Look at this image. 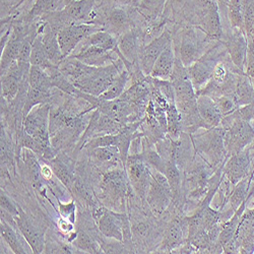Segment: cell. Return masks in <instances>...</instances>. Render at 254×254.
<instances>
[{"label": "cell", "instance_id": "obj_13", "mask_svg": "<svg viewBox=\"0 0 254 254\" xmlns=\"http://www.w3.org/2000/svg\"><path fill=\"white\" fill-rule=\"evenodd\" d=\"M170 31L164 30L158 37L153 39L149 44L144 45L139 52L138 65L144 75L150 76L155 63L168 44L172 41Z\"/></svg>", "mask_w": 254, "mask_h": 254}, {"label": "cell", "instance_id": "obj_30", "mask_svg": "<svg viewBox=\"0 0 254 254\" xmlns=\"http://www.w3.org/2000/svg\"><path fill=\"white\" fill-rule=\"evenodd\" d=\"M233 98H234L238 107L254 102V83L252 78L245 72H239L237 74L236 87Z\"/></svg>", "mask_w": 254, "mask_h": 254}, {"label": "cell", "instance_id": "obj_2", "mask_svg": "<svg viewBox=\"0 0 254 254\" xmlns=\"http://www.w3.org/2000/svg\"><path fill=\"white\" fill-rule=\"evenodd\" d=\"M225 130L220 125L215 128L205 129V132L191 135L194 151L216 170L224 166L228 155L224 143Z\"/></svg>", "mask_w": 254, "mask_h": 254}, {"label": "cell", "instance_id": "obj_45", "mask_svg": "<svg viewBox=\"0 0 254 254\" xmlns=\"http://www.w3.org/2000/svg\"><path fill=\"white\" fill-rule=\"evenodd\" d=\"M139 8L146 16H159L165 8L167 0H138Z\"/></svg>", "mask_w": 254, "mask_h": 254}, {"label": "cell", "instance_id": "obj_43", "mask_svg": "<svg viewBox=\"0 0 254 254\" xmlns=\"http://www.w3.org/2000/svg\"><path fill=\"white\" fill-rule=\"evenodd\" d=\"M71 191L75 196L80 199L82 202L86 203L87 205H92L93 207L96 206V203L94 201V195L91 191L90 187L86 184L79 176H75Z\"/></svg>", "mask_w": 254, "mask_h": 254}, {"label": "cell", "instance_id": "obj_34", "mask_svg": "<svg viewBox=\"0 0 254 254\" xmlns=\"http://www.w3.org/2000/svg\"><path fill=\"white\" fill-rule=\"evenodd\" d=\"M167 116V136L171 139H177L183 132L182 118L180 112L178 111L175 102L168 105L166 109Z\"/></svg>", "mask_w": 254, "mask_h": 254}, {"label": "cell", "instance_id": "obj_24", "mask_svg": "<svg viewBox=\"0 0 254 254\" xmlns=\"http://www.w3.org/2000/svg\"><path fill=\"white\" fill-rule=\"evenodd\" d=\"M197 110L206 129L221 125L223 115L215 100L207 95H197Z\"/></svg>", "mask_w": 254, "mask_h": 254}, {"label": "cell", "instance_id": "obj_8", "mask_svg": "<svg viewBox=\"0 0 254 254\" xmlns=\"http://www.w3.org/2000/svg\"><path fill=\"white\" fill-rule=\"evenodd\" d=\"M51 106L41 104L33 108L30 113L23 119V129L26 133L33 136L42 143H51L49 132Z\"/></svg>", "mask_w": 254, "mask_h": 254}, {"label": "cell", "instance_id": "obj_21", "mask_svg": "<svg viewBox=\"0 0 254 254\" xmlns=\"http://www.w3.org/2000/svg\"><path fill=\"white\" fill-rule=\"evenodd\" d=\"M29 76V72L20 69L17 61L9 67V69L1 75V98L4 102L12 103L20 90L24 78Z\"/></svg>", "mask_w": 254, "mask_h": 254}, {"label": "cell", "instance_id": "obj_38", "mask_svg": "<svg viewBox=\"0 0 254 254\" xmlns=\"http://www.w3.org/2000/svg\"><path fill=\"white\" fill-rule=\"evenodd\" d=\"M23 160L26 165V169L28 170V174L30 176V179L33 185L37 189H40L42 187V179H43V176H42L41 167L39 165V162L37 160L35 153L24 147Z\"/></svg>", "mask_w": 254, "mask_h": 254}, {"label": "cell", "instance_id": "obj_6", "mask_svg": "<svg viewBox=\"0 0 254 254\" xmlns=\"http://www.w3.org/2000/svg\"><path fill=\"white\" fill-rule=\"evenodd\" d=\"M152 178L147 190L145 201L152 214L156 217L163 215L173 202V194L170 185L164 173L151 168Z\"/></svg>", "mask_w": 254, "mask_h": 254}, {"label": "cell", "instance_id": "obj_26", "mask_svg": "<svg viewBox=\"0 0 254 254\" xmlns=\"http://www.w3.org/2000/svg\"><path fill=\"white\" fill-rule=\"evenodd\" d=\"M131 19L127 11L120 6L111 8L106 14L105 30L116 38L132 29Z\"/></svg>", "mask_w": 254, "mask_h": 254}, {"label": "cell", "instance_id": "obj_36", "mask_svg": "<svg viewBox=\"0 0 254 254\" xmlns=\"http://www.w3.org/2000/svg\"><path fill=\"white\" fill-rule=\"evenodd\" d=\"M30 63L31 65L40 66L42 68H44L45 70L56 66L49 60L46 54L44 44H43V38H42V33H38V35L36 36L33 42Z\"/></svg>", "mask_w": 254, "mask_h": 254}, {"label": "cell", "instance_id": "obj_5", "mask_svg": "<svg viewBox=\"0 0 254 254\" xmlns=\"http://www.w3.org/2000/svg\"><path fill=\"white\" fill-rule=\"evenodd\" d=\"M221 126L225 130L224 143L228 157L245 150L254 140V126L250 122L230 114L223 117Z\"/></svg>", "mask_w": 254, "mask_h": 254}, {"label": "cell", "instance_id": "obj_9", "mask_svg": "<svg viewBox=\"0 0 254 254\" xmlns=\"http://www.w3.org/2000/svg\"><path fill=\"white\" fill-rule=\"evenodd\" d=\"M105 30L103 26L87 23L71 24L63 28L58 33V42L64 58L71 55L81 42L92 34Z\"/></svg>", "mask_w": 254, "mask_h": 254}, {"label": "cell", "instance_id": "obj_18", "mask_svg": "<svg viewBox=\"0 0 254 254\" xmlns=\"http://www.w3.org/2000/svg\"><path fill=\"white\" fill-rule=\"evenodd\" d=\"M142 47L139 34L133 28L118 37V49L123 57L124 65L129 73L132 72L134 65L138 63L139 52Z\"/></svg>", "mask_w": 254, "mask_h": 254}, {"label": "cell", "instance_id": "obj_17", "mask_svg": "<svg viewBox=\"0 0 254 254\" xmlns=\"http://www.w3.org/2000/svg\"><path fill=\"white\" fill-rule=\"evenodd\" d=\"M225 47L233 65L239 71L245 72L248 49V42L245 32L240 29H232L231 34L225 42Z\"/></svg>", "mask_w": 254, "mask_h": 254}, {"label": "cell", "instance_id": "obj_49", "mask_svg": "<svg viewBox=\"0 0 254 254\" xmlns=\"http://www.w3.org/2000/svg\"><path fill=\"white\" fill-rule=\"evenodd\" d=\"M59 208H60V214L61 216L70 221L71 223H74L75 222V205H74V202L71 201L67 204H62L59 202Z\"/></svg>", "mask_w": 254, "mask_h": 254}, {"label": "cell", "instance_id": "obj_40", "mask_svg": "<svg viewBox=\"0 0 254 254\" xmlns=\"http://www.w3.org/2000/svg\"><path fill=\"white\" fill-rule=\"evenodd\" d=\"M0 233H1V237L7 243L9 248L16 254H24L26 252L23 244L20 243L17 233L14 230V227L9 225L7 222L1 219V224H0Z\"/></svg>", "mask_w": 254, "mask_h": 254}, {"label": "cell", "instance_id": "obj_50", "mask_svg": "<svg viewBox=\"0 0 254 254\" xmlns=\"http://www.w3.org/2000/svg\"><path fill=\"white\" fill-rule=\"evenodd\" d=\"M58 227H59V229L62 231V232H64V233H69L70 231H72V229H73V223H71L70 221H68V220H66V219H60L59 221H58Z\"/></svg>", "mask_w": 254, "mask_h": 254}, {"label": "cell", "instance_id": "obj_10", "mask_svg": "<svg viewBox=\"0 0 254 254\" xmlns=\"http://www.w3.org/2000/svg\"><path fill=\"white\" fill-rule=\"evenodd\" d=\"M218 49V47L210 49L191 65L186 67L190 80H191L196 93L211 79V76L214 74L215 68L220 62Z\"/></svg>", "mask_w": 254, "mask_h": 254}, {"label": "cell", "instance_id": "obj_54", "mask_svg": "<svg viewBox=\"0 0 254 254\" xmlns=\"http://www.w3.org/2000/svg\"><path fill=\"white\" fill-rule=\"evenodd\" d=\"M224 1H229V0H224Z\"/></svg>", "mask_w": 254, "mask_h": 254}, {"label": "cell", "instance_id": "obj_48", "mask_svg": "<svg viewBox=\"0 0 254 254\" xmlns=\"http://www.w3.org/2000/svg\"><path fill=\"white\" fill-rule=\"evenodd\" d=\"M0 199H1V209L7 211V213H9L11 216L14 217V219L18 217L19 207L16 206V204L2 191V190H1V197H0Z\"/></svg>", "mask_w": 254, "mask_h": 254}, {"label": "cell", "instance_id": "obj_32", "mask_svg": "<svg viewBox=\"0 0 254 254\" xmlns=\"http://www.w3.org/2000/svg\"><path fill=\"white\" fill-rule=\"evenodd\" d=\"M64 7L62 0H36L33 7L26 15V22H33L38 17H43L48 13L61 10Z\"/></svg>", "mask_w": 254, "mask_h": 254}, {"label": "cell", "instance_id": "obj_16", "mask_svg": "<svg viewBox=\"0 0 254 254\" xmlns=\"http://www.w3.org/2000/svg\"><path fill=\"white\" fill-rule=\"evenodd\" d=\"M251 173V159L247 149L229 156L223 166V177L232 185Z\"/></svg>", "mask_w": 254, "mask_h": 254}, {"label": "cell", "instance_id": "obj_19", "mask_svg": "<svg viewBox=\"0 0 254 254\" xmlns=\"http://www.w3.org/2000/svg\"><path fill=\"white\" fill-rule=\"evenodd\" d=\"M71 56L78 59L84 64L94 67L109 65L119 59V56L115 51H107L95 46H77Z\"/></svg>", "mask_w": 254, "mask_h": 254}, {"label": "cell", "instance_id": "obj_35", "mask_svg": "<svg viewBox=\"0 0 254 254\" xmlns=\"http://www.w3.org/2000/svg\"><path fill=\"white\" fill-rule=\"evenodd\" d=\"M30 87L47 93H52L54 89L49 73L40 66L31 65L29 71Z\"/></svg>", "mask_w": 254, "mask_h": 254}, {"label": "cell", "instance_id": "obj_29", "mask_svg": "<svg viewBox=\"0 0 254 254\" xmlns=\"http://www.w3.org/2000/svg\"><path fill=\"white\" fill-rule=\"evenodd\" d=\"M42 38H43V44L46 51V54L49 60L54 65L59 66L60 63L64 59L62 54L59 42H58V32L53 30L47 23L44 31L42 32Z\"/></svg>", "mask_w": 254, "mask_h": 254}, {"label": "cell", "instance_id": "obj_12", "mask_svg": "<svg viewBox=\"0 0 254 254\" xmlns=\"http://www.w3.org/2000/svg\"><path fill=\"white\" fill-rule=\"evenodd\" d=\"M92 215L99 231L105 237L119 242L123 241V214L116 213L104 206H94Z\"/></svg>", "mask_w": 254, "mask_h": 254}, {"label": "cell", "instance_id": "obj_4", "mask_svg": "<svg viewBox=\"0 0 254 254\" xmlns=\"http://www.w3.org/2000/svg\"><path fill=\"white\" fill-rule=\"evenodd\" d=\"M124 68H126L124 62L119 58L109 65L95 67L94 70L87 76L74 82L73 86L83 93L100 97L104 92L109 89L112 82Z\"/></svg>", "mask_w": 254, "mask_h": 254}, {"label": "cell", "instance_id": "obj_31", "mask_svg": "<svg viewBox=\"0 0 254 254\" xmlns=\"http://www.w3.org/2000/svg\"><path fill=\"white\" fill-rule=\"evenodd\" d=\"M248 204V200H245L235 211L234 214L232 215V217L224 222L222 224V230L220 233V237H219V243L221 246H223L225 243L230 241L235 237L236 233L238 231L242 215L245 211L246 207ZM223 248V247H222Z\"/></svg>", "mask_w": 254, "mask_h": 254}, {"label": "cell", "instance_id": "obj_42", "mask_svg": "<svg viewBox=\"0 0 254 254\" xmlns=\"http://www.w3.org/2000/svg\"><path fill=\"white\" fill-rule=\"evenodd\" d=\"M52 97V93H47L44 91H41L34 88H29L27 98L25 101L24 109H23V119L30 113V111L35 108L36 106L41 104H46L50 101Z\"/></svg>", "mask_w": 254, "mask_h": 254}, {"label": "cell", "instance_id": "obj_44", "mask_svg": "<svg viewBox=\"0 0 254 254\" xmlns=\"http://www.w3.org/2000/svg\"><path fill=\"white\" fill-rule=\"evenodd\" d=\"M74 245L81 251L86 253H101L102 249L95 241V239L89 235L87 232L79 231L76 233L74 238Z\"/></svg>", "mask_w": 254, "mask_h": 254}, {"label": "cell", "instance_id": "obj_41", "mask_svg": "<svg viewBox=\"0 0 254 254\" xmlns=\"http://www.w3.org/2000/svg\"><path fill=\"white\" fill-rule=\"evenodd\" d=\"M228 18L231 29L244 31V3L243 0H229ZM245 32V31H244Z\"/></svg>", "mask_w": 254, "mask_h": 254}, {"label": "cell", "instance_id": "obj_37", "mask_svg": "<svg viewBox=\"0 0 254 254\" xmlns=\"http://www.w3.org/2000/svg\"><path fill=\"white\" fill-rule=\"evenodd\" d=\"M131 79L129 71L126 68H124L119 75L115 78V80L112 82L109 89L104 92L99 98L103 101H112L120 98L122 94L126 91L127 83Z\"/></svg>", "mask_w": 254, "mask_h": 254}, {"label": "cell", "instance_id": "obj_51", "mask_svg": "<svg viewBox=\"0 0 254 254\" xmlns=\"http://www.w3.org/2000/svg\"><path fill=\"white\" fill-rule=\"evenodd\" d=\"M41 173H42V176H43V178L45 180H50L52 178V175L54 174L50 165H43V166H42L41 167Z\"/></svg>", "mask_w": 254, "mask_h": 254}, {"label": "cell", "instance_id": "obj_53", "mask_svg": "<svg viewBox=\"0 0 254 254\" xmlns=\"http://www.w3.org/2000/svg\"><path fill=\"white\" fill-rule=\"evenodd\" d=\"M74 1H76V0H62V2H63V4H64V6L70 4V3L74 2Z\"/></svg>", "mask_w": 254, "mask_h": 254}, {"label": "cell", "instance_id": "obj_47", "mask_svg": "<svg viewBox=\"0 0 254 254\" xmlns=\"http://www.w3.org/2000/svg\"><path fill=\"white\" fill-rule=\"evenodd\" d=\"M213 99L215 100V102H216L217 106L219 107L223 117L232 114L233 112H234L238 108V106H237L234 98H233L232 96L224 95V96L215 97Z\"/></svg>", "mask_w": 254, "mask_h": 254}, {"label": "cell", "instance_id": "obj_11", "mask_svg": "<svg viewBox=\"0 0 254 254\" xmlns=\"http://www.w3.org/2000/svg\"><path fill=\"white\" fill-rule=\"evenodd\" d=\"M188 222L187 217L175 216L169 221L163 231L159 252L173 253L176 249L187 243Z\"/></svg>", "mask_w": 254, "mask_h": 254}, {"label": "cell", "instance_id": "obj_1", "mask_svg": "<svg viewBox=\"0 0 254 254\" xmlns=\"http://www.w3.org/2000/svg\"><path fill=\"white\" fill-rule=\"evenodd\" d=\"M215 172L216 169L195 153L193 160L184 170V197L201 201L208 191L210 178Z\"/></svg>", "mask_w": 254, "mask_h": 254}, {"label": "cell", "instance_id": "obj_14", "mask_svg": "<svg viewBox=\"0 0 254 254\" xmlns=\"http://www.w3.org/2000/svg\"><path fill=\"white\" fill-rule=\"evenodd\" d=\"M122 126L123 124L113 120L108 116L103 115L98 109H95L91 115L87 128L80 138L79 147H82L84 143L94 137L107 134H116L120 131Z\"/></svg>", "mask_w": 254, "mask_h": 254}, {"label": "cell", "instance_id": "obj_28", "mask_svg": "<svg viewBox=\"0 0 254 254\" xmlns=\"http://www.w3.org/2000/svg\"><path fill=\"white\" fill-rule=\"evenodd\" d=\"M89 152L92 161L100 168H106L109 170L112 167H117L118 163L122 164L119 150L115 145L97 147Z\"/></svg>", "mask_w": 254, "mask_h": 254}, {"label": "cell", "instance_id": "obj_20", "mask_svg": "<svg viewBox=\"0 0 254 254\" xmlns=\"http://www.w3.org/2000/svg\"><path fill=\"white\" fill-rule=\"evenodd\" d=\"M202 40L192 30L183 32L179 48V58L183 65L188 67L199 59L203 54Z\"/></svg>", "mask_w": 254, "mask_h": 254}, {"label": "cell", "instance_id": "obj_27", "mask_svg": "<svg viewBox=\"0 0 254 254\" xmlns=\"http://www.w3.org/2000/svg\"><path fill=\"white\" fill-rule=\"evenodd\" d=\"M78 46H95L107 51H115L119 58L123 60L118 49V38L106 30H101L92 34L87 39H84Z\"/></svg>", "mask_w": 254, "mask_h": 254}, {"label": "cell", "instance_id": "obj_39", "mask_svg": "<svg viewBox=\"0 0 254 254\" xmlns=\"http://www.w3.org/2000/svg\"><path fill=\"white\" fill-rule=\"evenodd\" d=\"M50 166L52 168L54 175L61 181L63 185H64L66 188H68V190L71 191L75 175L73 174L68 165H66L59 158L55 157L52 160H50Z\"/></svg>", "mask_w": 254, "mask_h": 254}, {"label": "cell", "instance_id": "obj_52", "mask_svg": "<svg viewBox=\"0 0 254 254\" xmlns=\"http://www.w3.org/2000/svg\"><path fill=\"white\" fill-rule=\"evenodd\" d=\"M114 1L119 6H126V5L133 4L134 1H136V0H114Z\"/></svg>", "mask_w": 254, "mask_h": 254}, {"label": "cell", "instance_id": "obj_33", "mask_svg": "<svg viewBox=\"0 0 254 254\" xmlns=\"http://www.w3.org/2000/svg\"><path fill=\"white\" fill-rule=\"evenodd\" d=\"M252 177V173L245 176L242 180H240L237 184L233 186L231 192L228 196V203L233 210H236L245 200H248V192L249 185Z\"/></svg>", "mask_w": 254, "mask_h": 254}, {"label": "cell", "instance_id": "obj_3", "mask_svg": "<svg viewBox=\"0 0 254 254\" xmlns=\"http://www.w3.org/2000/svg\"><path fill=\"white\" fill-rule=\"evenodd\" d=\"M100 190L105 202L114 207L125 206L126 200L133 192L126 169L115 168L105 172L100 182Z\"/></svg>", "mask_w": 254, "mask_h": 254}, {"label": "cell", "instance_id": "obj_25", "mask_svg": "<svg viewBox=\"0 0 254 254\" xmlns=\"http://www.w3.org/2000/svg\"><path fill=\"white\" fill-rule=\"evenodd\" d=\"M176 58L177 57L172 40L157 59L150 76L154 78L170 80L174 70Z\"/></svg>", "mask_w": 254, "mask_h": 254}, {"label": "cell", "instance_id": "obj_23", "mask_svg": "<svg viewBox=\"0 0 254 254\" xmlns=\"http://www.w3.org/2000/svg\"><path fill=\"white\" fill-rule=\"evenodd\" d=\"M200 27L209 40L219 41L223 36V27L219 8L215 0H213L204 9H202V16Z\"/></svg>", "mask_w": 254, "mask_h": 254}, {"label": "cell", "instance_id": "obj_7", "mask_svg": "<svg viewBox=\"0 0 254 254\" xmlns=\"http://www.w3.org/2000/svg\"><path fill=\"white\" fill-rule=\"evenodd\" d=\"M125 169L133 192L139 197L141 202H144L152 178L151 167L144 161L142 154L138 153L128 156Z\"/></svg>", "mask_w": 254, "mask_h": 254}, {"label": "cell", "instance_id": "obj_46", "mask_svg": "<svg viewBox=\"0 0 254 254\" xmlns=\"http://www.w3.org/2000/svg\"><path fill=\"white\" fill-rule=\"evenodd\" d=\"M118 143V134H107L103 136H98L90 139L84 143L82 147L87 149L88 151L97 149V147H104V146H111L115 145L117 146Z\"/></svg>", "mask_w": 254, "mask_h": 254}, {"label": "cell", "instance_id": "obj_15", "mask_svg": "<svg viewBox=\"0 0 254 254\" xmlns=\"http://www.w3.org/2000/svg\"><path fill=\"white\" fill-rule=\"evenodd\" d=\"M29 31L30 28H28L27 25H23L20 23L12 25V33L6 46L1 52V61H0L1 75H3L13 63L17 61L20 48H22L23 42Z\"/></svg>", "mask_w": 254, "mask_h": 254}, {"label": "cell", "instance_id": "obj_22", "mask_svg": "<svg viewBox=\"0 0 254 254\" xmlns=\"http://www.w3.org/2000/svg\"><path fill=\"white\" fill-rule=\"evenodd\" d=\"M17 228L22 233V235L25 237L28 242L31 250L34 253H42L44 250L45 240L44 234L42 233L39 228H37L29 217L25 214V211L19 208V215L15 218Z\"/></svg>", "mask_w": 254, "mask_h": 254}]
</instances>
